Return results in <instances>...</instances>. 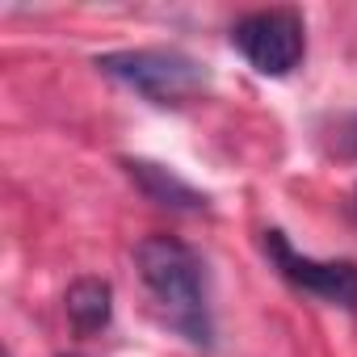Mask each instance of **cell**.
<instances>
[{
    "label": "cell",
    "instance_id": "3",
    "mask_svg": "<svg viewBox=\"0 0 357 357\" xmlns=\"http://www.w3.org/2000/svg\"><path fill=\"white\" fill-rule=\"evenodd\" d=\"M231 43L261 76H290L307 47L303 17L294 9H261L240 17L231 30Z\"/></svg>",
    "mask_w": 357,
    "mask_h": 357
},
{
    "label": "cell",
    "instance_id": "2",
    "mask_svg": "<svg viewBox=\"0 0 357 357\" xmlns=\"http://www.w3.org/2000/svg\"><path fill=\"white\" fill-rule=\"evenodd\" d=\"M97 68L151 105H185L211 89V72L181 51H114L101 55Z\"/></svg>",
    "mask_w": 357,
    "mask_h": 357
},
{
    "label": "cell",
    "instance_id": "1",
    "mask_svg": "<svg viewBox=\"0 0 357 357\" xmlns=\"http://www.w3.org/2000/svg\"><path fill=\"white\" fill-rule=\"evenodd\" d=\"M135 269L143 286L151 290V298L160 303V311L168 315V324L190 344L211 349L215 328H211V307H206L202 261L194 257V248L172 236H147L135 248Z\"/></svg>",
    "mask_w": 357,
    "mask_h": 357
},
{
    "label": "cell",
    "instance_id": "5",
    "mask_svg": "<svg viewBox=\"0 0 357 357\" xmlns=\"http://www.w3.org/2000/svg\"><path fill=\"white\" fill-rule=\"evenodd\" d=\"M122 164H126V172H130V181H135L151 202L172 206V211H206V198H202L194 185H185L176 172H168V168H160V164H151V160H122Z\"/></svg>",
    "mask_w": 357,
    "mask_h": 357
},
{
    "label": "cell",
    "instance_id": "4",
    "mask_svg": "<svg viewBox=\"0 0 357 357\" xmlns=\"http://www.w3.org/2000/svg\"><path fill=\"white\" fill-rule=\"evenodd\" d=\"M265 252L273 257L278 273L286 282H294L298 290L332 303V307H344V311H357V265L353 261H315V257H303L290 248V240L282 231H265Z\"/></svg>",
    "mask_w": 357,
    "mask_h": 357
},
{
    "label": "cell",
    "instance_id": "6",
    "mask_svg": "<svg viewBox=\"0 0 357 357\" xmlns=\"http://www.w3.org/2000/svg\"><path fill=\"white\" fill-rule=\"evenodd\" d=\"M63 311L76 332H101L114 315V290L101 278H76L63 294Z\"/></svg>",
    "mask_w": 357,
    "mask_h": 357
}]
</instances>
